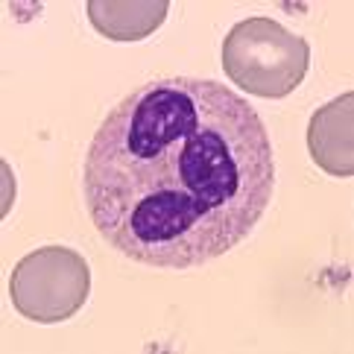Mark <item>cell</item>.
Masks as SVG:
<instances>
[{"instance_id":"6da1fadb","label":"cell","mask_w":354,"mask_h":354,"mask_svg":"<svg viewBox=\"0 0 354 354\" xmlns=\"http://www.w3.org/2000/svg\"><path fill=\"white\" fill-rule=\"evenodd\" d=\"M82 191L123 258L194 270L237 249L275 191L272 141L249 100L214 80L138 85L94 132Z\"/></svg>"},{"instance_id":"7a4b0ae2","label":"cell","mask_w":354,"mask_h":354,"mask_svg":"<svg viewBox=\"0 0 354 354\" xmlns=\"http://www.w3.org/2000/svg\"><path fill=\"white\" fill-rule=\"evenodd\" d=\"M310 44L272 18H246L234 24L223 41L225 77L243 91L281 100L305 82Z\"/></svg>"},{"instance_id":"3957f363","label":"cell","mask_w":354,"mask_h":354,"mask_svg":"<svg viewBox=\"0 0 354 354\" xmlns=\"http://www.w3.org/2000/svg\"><path fill=\"white\" fill-rule=\"evenodd\" d=\"M91 293V267L77 249L41 246L24 255L12 270L9 296L30 322L59 325L73 319Z\"/></svg>"},{"instance_id":"277c9868","label":"cell","mask_w":354,"mask_h":354,"mask_svg":"<svg viewBox=\"0 0 354 354\" xmlns=\"http://www.w3.org/2000/svg\"><path fill=\"white\" fill-rule=\"evenodd\" d=\"M308 149L325 173L348 179L354 173V94L322 106L308 123Z\"/></svg>"},{"instance_id":"5b68a950","label":"cell","mask_w":354,"mask_h":354,"mask_svg":"<svg viewBox=\"0 0 354 354\" xmlns=\"http://www.w3.org/2000/svg\"><path fill=\"white\" fill-rule=\"evenodd\" d=\"M167 12V0H91L88 21L111 41H144L164 24Z\"/></svg>"}]
</instances>
